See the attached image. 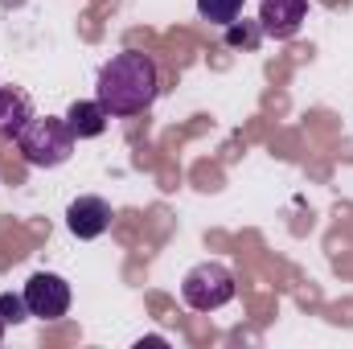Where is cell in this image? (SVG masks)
Returning a JSON list of instances; mask_svg holds the SVG:
<instances>
[{"mask_svg":"<svg viewBox=\"0 0 353 349\" xmlns=\"http://www.w3.org/2000/svg\"><path fill=\"white\" fill-rule=\"evenodd\" d=\"M161 90V70L148 54L140 50H123L115 54L111 62H103L99 79H94V99L107 107V115L115 119H128V115H140L152 107Z\"/></svg>","mask_w":353,"mask_h":349,"instance_id":"cell-1","label":"cell"},{"mask_svg":"<svg viewBox=\"0 0 353 349\" xmlns=\"http://www.w3.org/2000/svg\"><path fill=\"white\" fill-rule=\"evenodd\" d=\"M17 148H21V157H25L33 169H58V165H66L70 152H74V132H70L66 115H62V119H54V115H33V119L21 128Z\"/></svg>","mask_w":353,"mask_h":349,"instance_id":"cell-2","label":"cell"},{"mask_svg":"<svg viewBox=\"0 0 353 349\" xmlns=\"http://www.w3.org/2000/svg\"><path fill=\"white\" fill-rule=\"evenodd\" d=\"M181 300L193 312H218L222 304L234 300V271L218 259L193 263L181 279Z\"/></svg>","mask_w":353,"mask_h":349,"instance_id":"cell-3","label":"cell"},{"mask_svg":"<svg viewBox=\"0 0 353 349\" xmlns=\"http://www.w3.org/2000/svg\"><path fill=\"white\" fill-rule=\"evenodd\" d=\"M21 296H25L29 317H37V321H62L70 312V283L54 271H33Z\"/></svg>","mask_w":353,"mask_h":349,"instance_id":"cell-4","label":"cell"},{"mask_svg":"<svg viewBox=\"0 0 353 349\" xmlns=\"http://www.w3.org/2000/svg\"><path fill=\"white\" fill-rule=\"evenodd\" d=\"M308 21V0H263L259 4V33L288 41L300 33V25Z\"/></svg>","mask_w":353,"mask_h":349,"instance_id":"cell-5","label":"cell"},{"mask_svg":"<svg viewBox=\"0 0 353 349\" xmlns=\"http://www.w3.org/2000/svg\"><path fill=\"white\" fill-rule=\"evenodd\" d=\"M66 226H70L74 239H99L111 226V206L103 197H94V193H83V197H74L66 206Z\"/></svg>","mask_w":353,"mask_h":349,"instance_id":"cell-6","label":"cell"},{"mask_svg":"<svg viewBox=\"0 0 353 349\" xmlns=\"http://www.w3.org/2000/svg\"><path fill=\"white\" fill-rule=\"evenodd\" d=\"M29 119H33V99L21 87H0V136L17 140Z\"/></svg>","mask_w":353,"mask_h":349,"instance_id":"cell-7","label":"cell"},{"mask_svg":"<svg viewBox=\"0 0 353 349\" xmlns=\"http://www.w3.org/2000/svg\"><path fill=\"white\" fill-rule=\"evenodd\" d=\"M107 107L99 103V99H79V103H70V111H66V123H70V132H74V140H94V136H103L107 132Z\"/></svg>","mask_w":353,"mask_h":349,"instance_id":"cell-8","label":"cell"},{"mask_svg":"<svg viewBox=\"0 0 353 349\" xmlns=\"http://www.w3.org/2000/svg\"><path fill=\"white\" fill-rule=\"evenodd\" d=\"M243 4L247 0H197V12H201V21H210V25H234L239 21V12H243Z\"/></svg>","mask_w":353,"mask_h":349,"instance_id":"cell-9","label":"cell"},{"mask_svg":"<svg viewBox=\"0 0 353 349\" xmlns=\"http://www.w3.org/2000/svg\"><path fill=\"white\" fill-rule=\"evenodd\" d=\"M0 317H4V325H21V321L29 317V308H25V296L0 292Z\"/></svg>","mask_w":353,"mask_h":349,"instance_id":"cell-10","label":"cell"},{"mask_svg":"<svg viewBox=\"0 0 353 349\" xmlns=\"http://www.w3.org/2000/svg\"><path fill=\"white\" fill-rule=\"evenodd\" d=\"M0 341H4V317H0Z\"/></svg>","mask_w":353,"mask_h":349,"instance_id":"cell-11","label":"cell"}]
</instances>
